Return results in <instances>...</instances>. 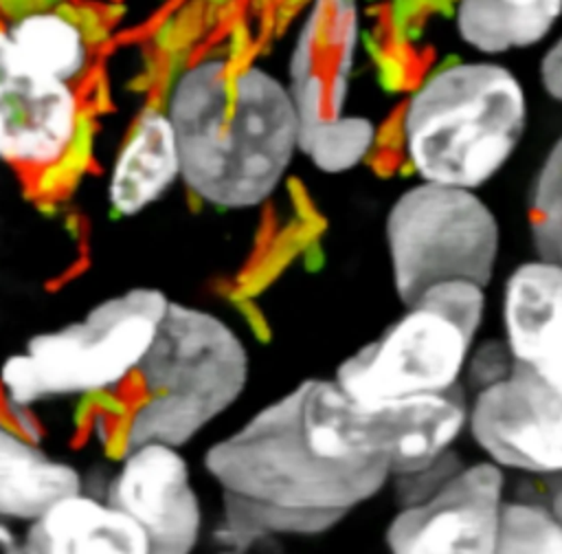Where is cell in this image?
<instances>
[{
    "instance_id": "ba28073f",
    "label": "cell",
    "mask_w": 562,
    "mask_h": 554,
    "mask_svg": "<svg viewBox=\"0 0 562 554\" xmlns=\"http://www.w3.org/2000/svg\"><path fill=\"white\" fill-rule=\"evenodd\" d=\"M393 284L408 306L443 281L492 279L498 222L470 189L419 182L406 189L386 218Z\"/></svg>"
},
{
    "instance_id": "30bf717a",
    "label": "cell",
    "mask_w": 562,
    "mask_h": 554,
    "mask_svg": "<svg viewBox=\"0 0 562 554\" xmlns=\"http://www.w3.org/2000/svg\"><path fill=\"white\" fill-rule=\"evenodd\" d=\"M105 497L145 532L151 554H195L204 514L182 448L160 442L125 446Z\"/></svg>"
},
{
    "instance_id": "8fae6325",
    "label": "cell",
    "mask_w": 562,
    "mask_h": 554,
    "mask_svg": "<svg viewBox=\"0 0 562 554\" xmlns=\"http://www.w3.org/2000/svg\"><path fill=\"white\" fill-rule=\"evenodd\" d=\"M503 473L479 462L426 499L400 510L386 530L391 554H494L503 514Z\"/></svg>"
},
{
    "instance_id": "44dd1931",
    "label": "cell",
    "mask_w": 562,
    "mask_h": 554,
    "mask_svg": "<svg viewBox=\"0 0 562 554\" xmlns=\"http://www.w3.org/2000/svg\"><path fill=\"white\" fill-rule=\"evenodd\" d=\"M0 554H29L24 534L15 530V523L0 519Z\"/></svg>"
},
{
    "instance_id": "9a60e30c",
    "label": "cell",
    "mask_w": 562,
    "mask_h": 554,
    "mask_svg": "<svg viewBox=\"0 0 562 554\" xmlns=\"http://www.w3.org/2000/svg\"><path fill=\"white\" fill-rule=\"evenodd\" d=\"M29 554H151L145 532L105 495L77 490L26 523Z\"/></svg>"
},
{
    "instance_id": "ffe728a7",
    "label": "cell",
    "mask_w": 562,
    "mask_h": 554,
    "mask_svg": "<svg viewBox=\"0 0 562 554\" xmlns=\"http://www.w3.org/2000/svg\"><path fill=\"white\" fill-rule=\"evenodd\" d=\"M494 554H562V525L547 508L507 503Z\"/></svg>"
},
{
    "instance_id": "2e32d148",
    "label": "cell",
    "mask_w": 562,
    "mask_h": 554,
    "mask_svg": "<svg viewBox=\"0 0 562 554\" xmlns=\"http://www.w3.org/2000/svg\"><path fill=\"white\" fill-rule=\"evenodd\" d=\"M83 488L81 470L46 451L33 431L0 418V519L31 523Z\"/></svg>"
},
{
    "instance_id": "8992f818",
    "label": "cell",
    "mask_w": 562,
    "mask_h": 554,
    "mask_svg": "<svg viewBox=\"0 0 562 554\" xmlns=\"http://www.w3.org/2000/svg\"><path fill=\"white\" fill-rule=\"evenodd\" d=\"M483 312V286L437 284L375 341L342 361L334 383L358 402L448 394L465 367Z\"/></svg>"
},
{
    "instance_id": "9c48e42d",
    "label": "cell",
    "mask_w": 562,
    "mask_h": 554,
    "mask_svg": "<svg viewBox=\"0 0 562 554\" xmlns=\"http://www.w3.org/2000/svg\"><path fill=\"white\" fill-rule=\"evenodd\" d=\"M479 448L496 464L536 475H562V391L509 363L483 385L468 413Z\"/></svg>"
},
{
    "instance_id": "ac0fdd59",
    "label": "cell",
    "mask_w": 562,
    "mask_h": 554,
    "mask_svg": "<svg viewBox=\"0 0 562 554\" xmlns=\"http://www.w3.org/2000/svg\"><path fill=\"white\" fill-rule=\"evenodd\" d=\"M560 13L562 0H459L457 26L472 48L496 55L540 42Z\"/></svg>"
},
{
    "instance_id": "3957f363",
    "label": "cell",
    "mask_w": 562,
    "mask_h": 554,
    "mask_svg": "<svg viewBox=\"0 0 562 554\" xmlns=\"http://www.w3.org/2000/svg\"><path fill=\"white\" fill-rule=\"evenodd\" d=\"M527 123L520 79L494 62L432 73L404 112L406 156L424 182L476 189L516 152Z\"/></svg>"
},
{
    "instance_id": "603a6c76",
    "label": "cell",
    "mask_w": 562,
    "mask_h": 554,
    "mask_svg": "<svg viewBox=\"0 0 562 554\" xmlns=\"http://www.w3.org/2000/svg\"><path fill=\"white\" fill-rule=\"evenodd\" d=\"M551 514L558 519V523L562 525V488H558L555 492H553V497H551Z\"/></svg>"
},
{
    "instance_id": "7402d4cb",
    "label": "cell",
    "mask_w": 562,
    "mask_h": 554,
    "mask_svg": "<svg viewBox=\"0 0 562 554\" xmlns=\"http://www.w3.org/2000/svg\"><path fill=\"white\" fill-rule=\"evenodd\" d=\"M536 246H538L540 257L562 262V226L555 229V231L549 233V235L536 237Z\"/></svg>"
},
{
    "instance_id": "52a82bcc",
    "label": "cell",
    "mask_w": 562,
    "mask_h": 554,
    "mask_svg": "<svg viewBox=\"0 0 562 554\" xmlns=\"http://www.w3.org/2000/svg\"><path fill=\"white\" fill-rule=\"evenodd\" d=\"M303 413L307 437L323 455L382 462L400 475L432 468L468 424V409L452 391L358 402L334 380L305 383Z\"/></svg>"
},
{
    "instance_id": "277c9868",
    "label": "cell",
    "mask_w": 562,
    "mask_h": 554,
    "mask_svg": "<svg viewBox=\"0 0 562 554\" xmlns=\"http://www.w3.org/2000/svg\"><path fill=\"white\" fill-rule=\"evenodd\" d=\"M169 297L134 286L90 306L81 317L33 334L0 365V398L13 416L59 398L108 396L134 380Z\"/></svg>"
},
{
    "instance_id": "5b68a950",
    "label": "cell",
    "mask_w": 562,
    "mask_h": 554,
    "mask_svg": "<svg viewBox=\"0 0 562 554\" xmlns=\"http://www.w3.org/2000/svg\"><path fill=\"white\" fill-rule=\"evenodd\" d=\"M134 380L140 400L125 420V446H187L241 396L248 354L217 314L169 301L160 330Z\"/></svg>"
},
{
    "instance_id": "d6986e66",
    "label": "cell",
    "mask_w": 562,
    "mask_h": 554,
    "mask_svg": "<svg viewBox=\"0 0 562 554\" xmlns=\"http://www.w3.org/2000/svg\"><path fill=\"white\" fill-rule=\"evenodd\" d=\"M18 53L50 77L70 81L88 59V46L79 26L66 15L37 11L22 15L7 29Z\"/></svg>"
},
{
    "instance_id": "7c38bea8",
    "label": "cell",
    "mask_w": 562,
    "mask_h": 554,
    "mask_svg": "<svg viewBox=\"0 0 562 554\" xmlns=\"http://www.w3.org/2000/svg\"><path fill=\"white\" fill-rule=\"evenodd\" d=\"M79 106L68 81L26 62L0 29V160L48 167L72 145Z\"/></svg>"
},
{
    "instance_id": "6da1fadb",
    "label": "cell",
    "mask_w": 562,
    "mask_h": 554,
    "mask_svg": "<svg viewBox=\"0 0 562 554\" xmlns=\"http://www.w3.org/2000/svg\"><path fill=\"white\" fill-rule=\"evenodd\" d=\"M303 405L305 383L204 453V468L224 492L222 539L228 547L241 550L266 534L329 530L391 475L382 462L316 451Z\"/></svg>"
},
{
    "instance_id": "7a4b0ae2",
    "label": "cell",
    "mask_w": 562,
    "mask_h": 554,
    "mask_svg": "<svg viewBox=\"0 0 562 554\" xmlns=\"http://www.w3.org/2000/svg\"><path fill=\"white\" fill-rule=\"evenodd\" d=\"M180 180L222 209L261 204L299 149V112L290 88L263 68L231 73L222 59L184 70L167 106Z\"/></svg>"
},
{
    "instance_id": "5bb4252c",
    "label": "cell",
    "mask_w": 562,
    "mask_h": 554,
    "mask_svg": "<svg viewBox=\"0 0 562 554\" xmlns=\"http://www.w3.org/2000/svg\"><path fill=\"white\" fill-rule=\"evenodd\" d=\"M503 323L509 358L562 391V262L540 257L509 275Z\"/></svg>"
},
{
    "instance_id": "e0dca14e",
    "label": "cell",
    "mask_w": 562,
    "mask_h": 554,
    "mask_svg": "<svg viewBox=\"0 0 562 554\" xmlns=\"http://www.w3.org/2000/svg\"><path fill=\"white\" fill-rule=\"evenodd\" d=\"M180 178L176 134L167 112L149 110L114 158L108 178V202L114 213L132 218L160 200Z\"/></svg>"
},
{
    "instance_id": "4fadbf2b",
    "label": "cell",
    "mask_w": 562,
    "mask_h": 554,
    "mask_svg": "<svg viewBox=\"0 0 562 554\" xmlns=\"http://www.w3.org/2000/svg\"><path fill=\"white\" fill-rule=\"evenodd\" d=\"M325 11V33L318 11L307 20L301 35V44L292 59V86L290 95L294 99L301 134L310 130L325 108V128L301 143L310 154L329 134L345 125L347 119H336L342 106V90L347 84V68L356 44V18L353 4L349 0H321ZM299 134V136H301Z\"/></svg>"
},
{
    "instance_id": "cb8c5ba5",
    "label": "cell",
    "mask_w": 562,
    "mask_h": 554,
    "mask_svg": "<svg viewBox=\"0 0 562 554\" xmlns=\"http://www.w3.org/2000/svg\"><path fill=\"white\" fill-rule=\"evenodd\" d=\"M509 2H520V4H527V2H533V0H509Z\"/></svg>"
}]
</instances>
